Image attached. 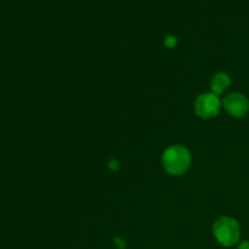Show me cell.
Masks as SVG:
<instances>
[{
    "label": "cell",
    "instance_id": "obj_5",
    "mask_svg": "<svg viewBox=\"0 0 249 249\" xmlns=\"http://www.w3.org/2000/svg\"><path fill=\"white\" fill-rule=\"evenodd\" d=\"M230 84H231V78L228 73L225 72L216 73L211 82L212 92L219 96V95L225 92L226 90L230 88Z\"/></svg>",
    "mask_w": 249,
    "mask_h": 249
},
{
    "label": "cell",
    "instance_id": "obj_3",
    "mask_svg": "<svg viewBox=\"0 0 249 249\" xmlns=\"http://www.w3.org/2000/svg\"><path fill=\"white\" fill-rule=\"evenodd\" d=\"M221 106H223V104H221L218 95L213 94V92H207V94L199 95L196 99L195 112L199 118L209 119L218 116Z\"/></svg>",
    "mask_w": 249,
    "mask_h": 249
},
{
    "label": "cell",
    "instance_id": "obj_1",
    "mask_svg": "<svg viewBox=\"0 0 249 249\" xmlns=\"http://www.w3.org/2000/svg\"><path fill=\"white\" fill-rule=\"evenodd\" d=\"M163 168L172 175H181L191 164V155L184 146L173 145L163 152Z\"/></svg>",
    "mask_w": 249,
    "mask_h": 249
},
{
    "label": "cell",
    "instance_id": "obj_2",
    "mask_svg": "<svg viewBox=\"0 0 249 249\" xmlns=\"http://www.w3.org/2000/svg\"><path fill=\"white\" fill-rule=\"evenodd\" d=\"M213 233L221 246L231 247L240 240V225L236 219L230 216H221L214 223Z\"/></svg>",
    "mask_w": 249,
    "mask_h": 249
},
{
    "label": "cell",
    "instance_id": "obj_7",
    "mask_svg": "<svg viewBox=\"0 0 249 249\" xmlns=\"http://www.w3.org/2000/svg\"><path fill=\"white\" fill-rule=\"evenodd\" d=\"M238 249H249V241H245L238 246Z\"/></svg>",
    "mask_w": 249,
    "mask_h": 249
},
{
    "label": "cell",
    "instance_id": "obj_6",
    "mask_svg": "<svg viewBox=\"0 0 249 249\" xmlns=\"http://www.w3.org/2000/svg\"><path fill=\"white\" fill-rule=\"evenodd\" d=\"M165 44H167L169 48H174L175 44H177V39H175L174 36H168L167 40H165Z\"/></svg>",
    "mask_w": 249,
    "mask_h": 249
},
{
    "label": "cell",
    "instance_id": "obj_4",
    "mask_svg": "<svg viewBox=\"0 0 249 249\" xmlns=\"http://www.w3.org/2000/svg\"><path fill=\"white\" fill-rule=\"evenodd\" d=\"M223 106L231 116L236 117V118L245 117L249 111L248 99L240 92H233V94L228 95L224 99Z\"/></svg>",
    "mask_w": 249,
    "mask_h": 249
}]
</instances>
